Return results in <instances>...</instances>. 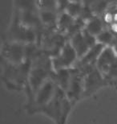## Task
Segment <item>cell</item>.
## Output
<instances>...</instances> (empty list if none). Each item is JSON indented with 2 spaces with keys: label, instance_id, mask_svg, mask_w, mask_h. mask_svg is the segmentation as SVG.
<instances>
[{
  "label": "cell",
  "instance_id": "obj_1",
  "mask_svg": "<svg viewBox=\"0 0 117 124\" xmlns=\"http://www.w3.org/2000/svg\"><path fill=\"white\" fill-rule=\"evenodd\" d=\"M70 43L76 50L78 58L80 59L98 42L96 36L83 29L71 37Z\"/></svg>",
  "mask_w": 117,
  "mask_h": 124
},
{
  "label": "cell",
  "instance_id": "obj_2",
  "mask_svg": "<svg viewBox=\"0 0 117 124\" xmlns=\"http://www.w3.org/2000/svg\"><path fill=\"white\" fill-rule=\"evenodd\" d=\"M79 60L76 50L72 47L70 41L65 44L60 53L55 57L52 58V65L55 71L62 69H70L72 65H75Z\"/></svg>",
  "mask_w": 117,
  "mask_h": 124
},
{
  "label": "cell",
  "instance_id": "obj_3",
  "mask_svg": "<svg viewBox=\"0 0 117 124\" xmlns=\"http://www.w3.org/2000/svg\"><path fill=\"white\" fill-rule=\"evenodd\" d=\"M65 92L59 88L58 85L56 86L55 93L52 99L41 109V111H43L50 117L54 118L57 123L60 124L62 117V110H63V104L64 99L66 98Z\"/></svg>",
  "mask_w": 117,
  "mask_h": 124
},
{
  "label": "cell",
  "instance_id": "obj_4",
  "mask_svg": "<svg viewBox=\"0 0 117 124\" xmlns=\"http://www.w3.org/2000/svg\"><path fill=\"white\" fill-rule=\"evenodd\" d=\"M56 84L52 78L48 79L43 85L41 86L38 92L34 96L32 110H40L43 106H45L55 95L56 90Z\"/></svg>",
  "mask_w": 117,
  "mask_h": 124
},
{
  "label": "cell",
  "instance_id": "obj_5",
  "mask_svg": "<svg viewBox=\"0 0 117 124\" xmlns=\"http://www.w3.org/2000/svg\"><path fill=\"white\" fill-rule=\"evenodd\" d=\"M67 98L72 104H75L83 93V77L78 69L72 67L71 78L68 88L65 92Z\"/></svg>",
  "mask_w": 117,
  "mask_h": 124
},
{
  "label": "cell",
  "instance_id": "obj_6",
  "mask_svg": "<svg viewBox=\"0 0 117 124\" xmlns=\"http://www.w3.org/2000/svg\"><path fill=\"white\" fill-rule=\"evenodd\" d=\"M103 74L97 68H95L83 78V97L91 95L102 86L108 85Z\"/></svg>",
  "mask_w": 117,
  "mask_h": 124
},
{
  "label": "cell",
  "instance_id": "obj_7",
  "mask_svg": "<svg viewBox=\"0 0 117 124\" xmlns=\"http://www.w3.org/2000/svg\"><path fill=\"white\" fill-rule=\"evenodd\" d=\"M3 54L7 61L13 64H20L25 61V44L12 41L7 43Z\"/></svg>",
  "mask_w": 117,
  "mask_h": 124
},
{
  "label": "cell",
  "instance_id": "obj_8",
  "mask_svg": "<svg viewBox=\"0 0 117 124\" xmlns=\"http://www.w3.org/2000/svg\"><path fill=\"white\" fill-rule=\"evenodd\" d=\"M117 57V53L113 47L107 46L104 48L96 62V68L104 75L107 73L111 64Z\"/></svg>",
  "mask_w": 117,
  "mask_h": 124
},
{
  "label": "cell",
  "instance_id": "obj_9",
  "mask_svg": "<svg viewBox=\"0 0 117 124\" xmlns=\"http://www.w3.org/2000/svg\"><path fill=\"white\" fill-rule=\"evenodd\" d=\"M71 78V68L70 69H59L57 71H55V73L52 77V79L54 80L55 83L61 88L64 92H66L68 88L69 83H70Z\"/></svg>",
  "mask_w": 117,
  "mask_h": 124
},
{
  "label": "cell",
  "instance_id": "obj_10",
  "mask_svg": "<svg viewBox=\"0 0 117 124\" xmlns=\"http://www.w3.org/2000/svg\"><path fill=\"white\" fill-rule=\"evenodd\" d=\"M105 23L103 22V19L99 18V16H95L94 18H92L91 20H89L88 22H87L86 26L84 29L90 33L91 35H92L94 36H97L98 35H99L103 31L104 29H106L105 28Z\"/></svg>",
  "mask_w": 117,
  "mask_h": 124
},
{
  "label": "cell",
  "instance_id": "obj_11",
  "mask_svg": "<svg viewBox=\"0 0 117 124\" xmlns=\"http://www.w3.org/2000/svg\"><path fill=\"white\" fill-rule=\"evenodd\" d=\"M74 20L75 18L71 16L66 11L60 13V15L59 16L58 23H57V29H58V31L63 34L66 33V31H68L69 27L71 25Z\"/></svg>",
  "mask_w": 117,
  "mask_h": 124
},
{
  "label": "cell",
  "instance_id": "obj_12",
  "mask_svg": "<svg viewBox=\"0 0 117 124\" xmlns=\"http://www.w3.org/2000/svg\"><path fill=\"white\" fill-rule=\"evenodd\" d=\"M96 39L98 43L103 44L104 46L112 47L116 39V35L110 30V28H106L96 36Z\"/></svg>",
  "mask_w": 117,
  "mask_h": 124
},
{
  "label": "cell",
  "instance_id": "obj_13",
  "mask_svg": "<svg viewBox=\"0 0 117 124\" xmlns=\"http://www.w3.org/2000/svg\"><path fill=\"white\" fill-rule=\"evenodd\" d=\"M83 7V5L82 2H69L68 5L67 7L66 12L70 15L73 18L76 19L78 18L80 15L82 9Z\"/></svg>",
  "mask_w": 117,
  "mask_h": 124
},
{
  "label": "cell",
  "instance_id": "obj_14",
  "mask_svg": "<svg viewBox=\"0 0 117 124\" xmlns=\"http://www.w3.org/2000/svg\"><path fill=\"white\" fill-rule=\"evenodd\" d=\"M103 77L108 84H113L117 81V57Z\"/></svg>",
  "mask_w": 117,
  "mask_h": 124
},
{
  "label": "cell",
  "instance_id": "obj_15",
  "mask_svg": "<svg viewBox=\"0 0 117 124\" xmlns=\"http://www.w3.org/2000/svg\"><path fill=\"white\" fill-rule=\"evenodd\" d=\"M108 2H94L89 4L91 11L94 13V15L96 14V16H98L99 14L103 15L105 13V10L107 8H108Z\"/></svg>",
  "mask_w": 117,
  "mask_h": 124
}]
</instances>
